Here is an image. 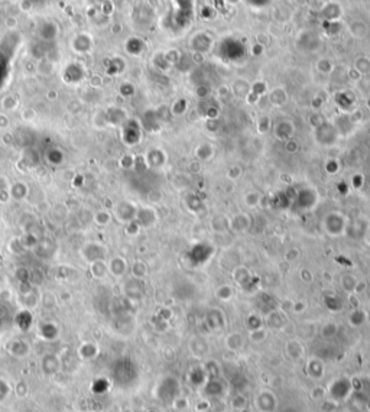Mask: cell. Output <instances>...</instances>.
Here are the masks:
<instances>
[{"instance_id": "cell-1", "label": "cell", "mask_w": 370, "mask_h": 412, "mask_svg": "<svg viewBox=\"0 0 370 412\" xmlns=\"http://www.w3.org/2000/svg\"><path fill=\"white\" fill-rule=\"evenodd\" d=\"M113 378L119 385H129L136 379V367L130 360H119L113 366Z\"/></svg>"}, {"instance_id": "cell-2", "label": "cell", "mask_w": 370, "mask_h": 412, "mask_svg": "<svg viewBox=\"0 0 370 412\" xmlns=\"http://www.w3.org/2000/svg\"><path fill=\"white\" fill-rule=\"evenodd\" d=\"M44 363H48V366H46V365L42 366V369H44V372L46 375H54V373L58 370V362H57V359L52 357V356H46L44 359Z\"/></svg>"}, {"instance_id": "cell-3", "label": "cell", "mask_w": 370, "mask_h": 412, "mask_svg": "<svg viewBox=\"0 0 370 412\" xmlns=\"http://www.w3.org/2000/svg\"><path fill=\"white\" fill-rule=\"evenodd\" d=\"M9 392H10V389H9L7 383L0 379V402H1V401H4V399L7 398Z\"/></svg>"}]
</instances>
